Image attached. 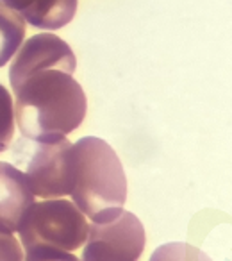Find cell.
Masks as SVG:
<instances>
[{
    "label": "cell",
    "instance_id": "cell-1",
    "mask_svg": "<svg viewBox=\"0 0 232 261\" xmlns=\"http://www.w3.org/2000/svg\"><path fill=\"white\" fill-rule=\"evenodd\" d=\"M9 68L18 129L34 142L65 138L82 123L88 100L73 79L75 54L55 34L41 33L18 48Z\"/></svg>",
    "mask_w": 232,
    "mask_h": 261
},
{
    "label": "cell",
    "instance_id": "cell-2",
    "mask_svg": "<svg viewBox=\"0 0 232 261\" xmlns=\"http://www.w3.org/2000/svg\"><path fill=\"white\" fill-rule=\"evenodd\" d=\"M70 197L93 222H105L124 210L127 200L124 165L104 140L84 136L72 145Z\"/></svg>",
    "mask_w": 232,
    "mask_h": 261
},
{
    "label": "cell",
    "instance_id": "cell-3",
    "mask_svg": "<svg viewBox=\"0 0 232 261\" xmlns=\"http://www.w3.org/2000/svg\"><path fill=\"white\" fill-rule=\"evenodd\" d=\"M90 224L82 211L70 200L47 199L25 211L18 225L23 247H48L72 252L86 243Z\"/></svg>",
    "mask_w": 232,
    "mask_h": 261
},
{
    "label": "cell",
    "instance_id": "cell-4",
    "mask_svg": "<svg viewBox=\"0 0 232 261\" xmlns=\"http://www.w3.org/2000/svg\"><path fill=\"white\" fill-rule=\"evenodd\" d=\"M145 249V229L139 218L122 210L88 229L82 261H138Z\"/></svg>",
    "mask_w": 232,
    "mask_h": 261
},
{
    "label": "cell",
    "instance_id": "cell-5",
    "mask_svg": "<svg viewBox=\"0 0 232 261\" xmlns=\"http://www.w3.org/2000/svg\"><path fill=\"white\" fill-rule=\"evenodd\" d=\"M25 179L34 195L63 199L72 192V143L65 138L41 142L27 167Z\"/></svg>",
    "mask_w": 232,
    "mask_h": 261
},
{
    "label": "cell",
    "instance_id": "cell-6",
    "mask_svg": "<svg viewBox=\"0 0 232 261\" xmlns=\"http://www.w3.org/2000/svg\"><path fill=\"white\" fill-rule=\"evenodd\" d=\"M34 204L25 174L9 163L0 161V229L18 231L25 211Z\"/></svg>",
    "mask_w": 232,
    "mask_h": 261
},
{
    "label": "cell",
    "instance_id": "cell-7",
    "mask_svg": "<svg viewBox=\"0 0 232 261\" xmlns=\"http://www.w3.org/2000/svg\"><path fill=\"white\" fill-rule=\"evenodd\" d=\"M38 29H61L73 20L77 0H0Z\"/></svg>",
    "mask_w": 232,
    "mask_h": 261
},
{
    "label": "cell",
    "instance_id": "cell-8",
    "mask_svg": "<svg viewBox=\"0 0 232 261\" xmlns=\"http://www.w3.org/2000/svg\"><path fill=\"white\" fill-rule=\"evenodd\" d=\"M25 38V20L0 2V66L16 54Z\"/></svg>",
    "mask_w": 232,
    "mask_h": 261
},
{
    "label": "cell",
    "instance_id": "cell-9",
    "mask_svg": "<svg viewBox=\"0 0 232 261\" xmlns=\"http://www.w3.org/2000/svg\"><path fill=\"white\" fill-rule=\"evenodd\" d=\"M149 261H213L204 250L189 243L171 242L157 247Z\"/></svg>",
    "mask_w": 232,
    "mask_h": 261
},
{
    "label": "cell",
    "instance_id": "cell-10",
    "mask_svg": "<svg viewBox=\"0 0 232 261\" xmlns=\"http://www.w3.org/2000/svg\"><path fill=\"white\" fill-rule=\"evenodd\" d=\"M15 135V108L9 91L0 84V152L9 147Z\"/></svg>",
    "mask_w": 232,
    "mask_h": 261
},
{
    "label": "cell",
    "instance_id": "cell-11",
    "mask_svg": "<svg viewBox=\"0 0 232 261\" xmlns=\"http://www.w3.org/2000/svg\"><path fill=\"white\" fill-rule=\"evenodd\" d=\"M25 261H79L77 256L59 249H48V247H34L27 249V254L23 256Z\"/></svg>",
    "mask_w": 232,
    "mask_h": 261
},
{
    "label": "cell",
    "instance_id": "cell-12",
    "mask_svg": "<svg viewBox=\"0 0 232 261\" xmlns=\"http://www.w3.org/2000/svg\"><path fill=\"white\" fill-rule=\"evenodd\" d=\"M0 261H23L20 242L4 229H0Z\"/></svg>",
    "mask_w": 232,
    "mask_h": 261
}]
</instances>
